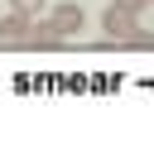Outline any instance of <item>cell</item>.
<instances>
[{
    "label": "cell",
    "mask_w": 154,
    "mask_h": 144,
    "mask_svg": "<svg viewBox=\"0 0 154 144\" xmlns=\"http://www.w3.org/2000/svg\"><path fill=\"white\" fill-rule=\"evenodd\" d=\"M29 34H34V19L19 14V10H5L0 14V43L5 48H29Z\"/></svg>",
    "instance_id": "obj_1"
},
{
    "label": "cell",
    "mask_w": 154,
    "mask_h": 144,
    "mask_svg": "<svg viewBox=\"0 0 154 144\" xmlns=\"http://www.w3.org/2000/svg\"><path fill=\"white\" fill-rule=\"evenodd\" d=\"M101 29H106V38L111 43H125L140 24H135V14L130 10H120V5H106V14H101Z\"/></svg>",
    "instance_id": "obj_2"
},
{
    "label": "cell",
    "mask_w": 154,
    "mask_h": 144,
    "mask_svg": "<svg viewBox=\"0 0 154 144\" xmlns=\"http://www.w3.org/2000/svg\"><path fill=\"white\" fill-rule=\"evenodd\" d=\"M48 19H53V29H58L63 38H72V34L87 24V10H82L77 0H63V5H53V14H48Z\"/></svg>",
    "instance_id": "obj_3"
},
{
    "label": "cell",
    "mask_w": 154,
    "mask_h": 144,
    "mask_svg": "<svg viewBox=\"0 0 154 144\" xmlns=\"http://www.w3.org/2000/svg\"><path fill=\"white\" fill-rule=\"evenodd\" d=\"M67 38L53 29V19H43V14H34V34H29V48H63Z\"/></svg>",
    "instance_id": "obj_4"
},
{
    "label": "cell",
    "mask_w": 154,
    "mask_h": 144,
    "mask_svg": "<svg viewBox=\"0 0 154 144\" xmlns=\"http://www.w3.org/2000/svg\"><path fill=\"white\" fill-rule=\"evenodd\" d=\"M125 43H130V48H140V53H154V34H149V29H135Z\"/></svg>",
    "instance_id": "obj_5"
},
{
    "label": "cell",
    "mask_w": 154,
    "mask_h": 144,
    "mask_svg": "<svg viewBox=\"0 0 154 144\" xmlns=\"http://www.w3.org/2000/svg\"><path fill=\"white\" fill-rule=\"evenodd\" d=\"M43 5H48V0H10V10L29 14V19H34V14H43Z\"/></svg>",
    "instance_id": "obj_6"
},
{
    "label": "cell",
    "mask_w": 154,
    "mask_h": 144,
    "mask_svg": "<svg viewBox=\"0 0 154 144\" xmlns=\"http://www.w3.org/2000/svg\"><path fill=\"white\" fill-rule=\"evenodd\" d=\"M111 5H120V10H130V14H140V10L149 5V0H111Z\"/></svg>",
    "instance_id": "obj_7"
},
{
    "label": "cell",
    "mask_w": 154,
    "mask_h": 144,
    "mask_svg": "<svg viewBox=\"0 0 154 144\" xmlns=\"http://www.w3.org/2000/svg\"><path fill=\"white\" fill-rule=\"evenodd\" d=\"M149 5H154V0H149Z\"/></svg>",
    "instance_id": "obj_8"
}]
</instances>
